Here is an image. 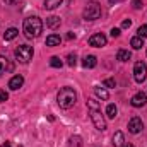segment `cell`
I'll return each mask as SVG.
<instances>
[{"label":"cell","instance_id":"24","mask_svg":"<svg viewBox=\"0 0 147 147\" xmlns=\"http://www.w3.org/2000/svg\"><path fill=\"white\" fill-rule=\"evenodd\" d=\"M137 36L142 38V39H144V38H147V24H144V26H140V28H139V31H137Z\"/></svg>","mask_w":147,"mask_h":147},{"label":"cell","instance_id":"17","mask_svg":"<svg viewBox=\"0 0 147 147\" xmlns=\"http://www.w3.org/2000/svg\"><path fill=\"white\" fill-rule=\"evenodd\" d=\"M63 0H45V9H48V10H53V9H57L60 3H62Z\"/></svg>","mask_w":147,"mask_h":147},{"label":"cell","instance_id":"15","mask_svg":"<svg viewBox=\"0 0 147 147\" xmlns=\"http://www.w3.org/2000/svg\"><path fill=\"white\" fill-rule=\"evenodd\" d=\"M60 41H62V38L58 36V34H50V36L46 38V45L48 46H58Z\"/></svg>","mask_w":147,"mask_h":147},{"label":"cell","instance_id":"23","mask_svg":"<svg viewBox=\"0 0 147 147\" xmlns=\"http://www.w3.org/2000/svg\"><path fill=\"white\" fill-rule=\"evenodd\" d=\"M50 65H51V67H55V69H60L63 63H62V60H60L58 57H51V58H50Z\"/></svg>","mask_w":147,"mask_h":147},{"label":"cell","instance_id":"35","mask_svg":"<svg viewBox=\"0 0 147 147\" xmlns=\"http://www.w3.org/2000/svg\"><path fill=\"white\" fill-rule=\"evenodd\" d=\"M125 147H134V146H132V144H128V146H125Z\"/></svg>","mask_w":147,"mask_h":147},{"label":"cell","instance_id":"21","mask_svg":"<svg viewBox=\"0 0 147 147\" xmlns=\"http://www.w3.org/2000/svg\"><path fill=\"white\" fill-rule=\"evenodd\" d=\"M116 113H118L116 106H115V105H108V108H106V116H108V118H115Z\"/></svg>","mask_w":147,"mask_h":147},{"label":"cell","instance_id":"3","mask_svg":"<svg viewBox=\"0 0 147 147\" xmlns=\"http://www.w3.org/2000/svg\"><path fill=\"white\" fill-rule=\"evenodd\" d=\"M99 17H101V5L98 2H91L84 9V19L86 21H96Z\"/></svg>","mask_w":147,"mask_h":147},{"label":"cell","instance_id":"12","mask_svg":"<svg viewBox=\"0 0 147 147\" xmlns=\"http://www.w3.org/2000/svg\"><path fill=\"white\" fill-rule=\"evenodd\" d=\"M113 146L115 147H125V135L121 132H116L113 135Z\"/></svg>","mask_w":147,"mask_h":147},{"label":"cell","instance_id":"31","mask_svg":"<svg viewBox=\"0 0 147 147\" xmlns=\"http://www.w3.org/2000/svg\"><path fill=\"white\" fill-rule=\"evenodd\" d=\"M9 3H12V5H16V3H19V2H22V0H7Z\"/></svg>","mask_w":147,"mask_h":147},{"label":"cell","instance_id":"1","mask_svg":"<svg viewBox=\"0 0 147 147\" xmlns=\"http://www.w3.org/2000/svg\"><path fill=\"white\" fill-rule=\"evenodd\" d=\"M22 31H24V36L26 38H38L43 31V22L41 19L33 16V17H28L24 19V26H22Z\"/></svg>","mask_w":147,"mask_h":147},{"label":"cell","instance_id":"6","mask_svg":"<svg viewBox=\"0 0 147 147\" xmlns=\"http://www.w3.org/2000/svg\"><path fill=\"white\" fill-rule=\"evenodd\" d=\"M146 77H147V65L144 62H137L134 65V79H135V82L142 84L146 80Z\"/></svg>","mask_w":147,"mask_h":147},{"label":"cell","instance_id":"14","mask_svg":"<svg viewBox=\"0 0 147 147\" xmlns=\"http://www.w3.org/2000/svg\"><path fill=\"white\" fill-rule=\"evenodd\" d=\"M60 24H62V19H60V17H57V16H51V17H48V19H46V26H48V28H51V29L58 28Z\"/></svg>","mask_w":147,"mask_h":147},{"label":"cell","instance_id":"20","mask_svg":"<svg viewBox=\"0 0 147 147\" xmlns=\"http://www.w3.org/2000/svg\"><path fill=\"white\" fill-rule=\"evenodd\" d=\"M94 94H96L98 98H101V99H108V98H110L108 91L103 89V87H94Z\"/></svg>","mask_w":147,"mask_h":147},{"label":"cell","instance_id":"8","mask_svg":"<svg viewBox=\"0 0 147 147\" xmlns=\"http://www.w3.org/2000/svg\"><path fill=\"white\" fill-rule=\"evenodd\" d=\"M142 128H144V123L139 116H134L128 121V132L130 134H139V132H142Z\"/></svg>","mask_w":147,"mask_h":147},{"label":"cell","instance_id":"33","mask_svg":"<svg viewBox=\"0 0 147 147\" xmlns=\"http://www.w3.org/2000/svg\"><path fill=\"white\" fill-rule=\"evenodd\" d=\"M0 147H10V142H5V144H2Z\"/></svg>","mask_w":147,"mask_h":147},{"label":"cell","instance_id":"27","mask_svg":"<svg viewBox=\"0 0 147 147\" xmlns=\"http://www.w3.org/2000/svg\"><path fill=\"white\" fill-rule=\"evenodd\" d=\"M120 33H121V31H120V28H113V29H111V36H113V38H118V36H120Z\"/></svg>","mask_w":147,"mask_h":147},{"label":"cell","instance_id":"13","mask_svg":"<svg viewBox=\"0 0 147 147\" xmlns=\"http://www.w3.org/2000/svg\"><path fill=\"white\" fill-rule=\"evenodd\" d=\"M7 70H12V63H10L5 57H0V75L5 74Z\"/></svg>","mask_w":147,"mask_h":147},{"label":"cell","instance_id":"11","mask_svg":"<svg viewBox=\"0 0 147 147\" xmlns=\"http://www.w3.org/2000/svg\"><path fill=\"white\" fill-rule=\"evenodd\" d=\"M96 63H98V60H96L94 55H86V57L82 58V65H84L86 69H94Z\"/></svg>","mask_w":147,"mask_h":147},{"label":"cell","instance_id":"7","mask_svg":"<svg viewBox=\"0 0 147 147\" xmlns=\"http://www.w3.org/2000/svg\"><path fill=\"white\" fill-rule=\"evenodd\" d=\"M106 36L105 34H101V33H96V34H92V36L89 38V45L91 46H94V48H101V46H106Z\"/></svg>","mask_w":147,"mask_h":147},{"label":"cell","instance_id":"10","mask_svg":"<svg viewBox=\"0 0 147 147\" xmlns=\"http://www.w3.org/2000/svg\"><path fill=\"white\" fill-rule=\"evenodd\" d=\"M22 84H24V77H22V75H14V77L9 80V87H10L12 91L21 89V87H22Z\"/></svg>","mask_w":147,"mask_h":147},{"label":"cell","instance_id":"29","mask_svg":"<svg viewBox=\"0 0 147 147\" xmlns=\"http://www.w3.org/2000/svg\"><path fill=\"white\" fill-rule=\"evenodd\" d=\"M130 26H132V21H130V19H125V21L121 22V28H130Z\"/></svg>","mask_w":147,"mask_h":147},{"label":"cell","instance_id":"34","mask_svg":"<svg viewBox=\"0 0 147 147\" xmlns=\"http://www.w3.org/2000/svg\"><path fill=\"white\" fill-rule=\"evenodd\" d=\"M108 2H110V3H115V2H116V0H108Z\"/></svg>","mask_w":147,"mask_h":147},{"label":"cell","instance_id":"25","mask_svg":"<svg viewBox=\"0 0 147 147\" xmlns=\"http://www.w3.org/2000/svg\"><path fill=\"white\" fill-rule=\"evenodd\" d=\"M67 63H69L70 67H74V65L77 63V57H75V55H72V53H70V55L67 57Z\"/></svg>","mask_w":147,"mask_h":147},{"label":"cell","instance_id":"22","mask_svg":"<svg viewBox=\"0 0 147 147\" xmlns=\"http://www.w3.org/2000/svg\"><path fill=\"white\" fill-rule=\"evenodd\" d=\"M80 146H82V139H80L79 135L70 137V147H80Z\"/></svg>","mask_w":147,"mask_h":147},{"label":"cell","instance_id":"16","mask_svg":"<svg viewBox=\"0 0 147 147\" xmlns=\"http://www.w3.org/2000/svg\"><path fill=\"white\" fill-rule=\"evenodd\" d=\"M130 57H132V53H130L128 50H120V51H118V55H116V58H118L120 62H128V60H130Z\"/></svg>","mask_w":147,"mask_h":147},{"label":"cell","instance_id":"9","mask_svg":"<svg viewBox=\"0 0 147 147\" xmlns=\"http://www.w3.org/2000/svg\"><path fill=\"white\" fill-rule=\"evenodd\" d=\"M130 103H132V106H135V108H142V106H146L147 105V94L146 92H137V94L130 99Z\"/></svg>","mask_w":147,"mask_h":147},{"label":"cell","instance_id":"26","mask_svg":"<svg viewBox=\"0 0 147 147\" xmlns=\"http://www.w3.org/2000/svg\"><path fill=\"white\" fill-rule=\"evenodd\" d=\"M105 86H106V87H115V86H116V80H115V79H106V80H105Z\"/></svg>","mask_w":147,"mask_h":147},{"label":"cell","instance_id":"28","mask_svg":"<svg viewBox=\"0 0 147 147\" xmlns=\"http://www.w3.org/2000/svg\"><path fill=\"white\" fill-rule=\"evenodd\" d=\"M7 98H9V94H7L5 91H0V103H3V101H7Z\"/></svg>","mask_w":147,"mask_h":147},{"label":"cell","instance_id":"2","mask_svg":"<svg viewBox=\"0 0 147 147\" xmlns=\"http://www.w3.org/2000/svg\"><path fill=\"white\" fill-rule=\"evenodd\" d=\"M75 101H77V94H75V91L72 87H62L60 89V92L57 96V103H58L60 108L69 110L75 105Z\"/></svg>","mask_w":147,"mask_h":147},{"label":"cell","instance_id":"18","mask_svg":"<svg viewBox=\"0 0 147 147\" xmlns=\"http://www.w3.org/2000/svg\"><path fill=\"white\" fill-rule=\"evenodd\" d=\"M19 34V31L16 29V28H10V29H7L5 31V34H3V39L5 41H10V39H14V38Z\"/></svg>","mask_w":147,"mask_h":147},{"label":"cell","instance_id":"30","mask_svg":"<svg viewBox=\"0 0 147 147\" xmlns=\"http://www.w3.org/2000/svg\"><path fill=\"white\" fill-rule=\"evenodd\" d=\"M132 3H134V9H140L142 7V0H134Z\"/></svg>","mask_w":147,"mask_h":147},{"label":"cell","instance_id":"32","mask_svg":"<svg viewBox=\"0 0 147 147\" xmlns=\"http://www.w3.org/2000/svg\"><path fill=\"white\" fill-rule=\"evenodd\" d=\"M67 38H69V39H72V38H75V34H74V33H69V34H67Z\"/></svg>","mask_w":147,"mask_h":147},{"label":"cell","instance_id":"19","mask_svg":"<svg viewBox=\"0 0 147 147\" xmlns=\"http://www.w3.org/2000/svg\"><path fill=\"white\" fill-rule=\"evenodd\" d=\"M130 45H132V48H135V50H140L142 46H146V45H144V39H142V38H139V36L132 38Z\"/></svg>","mask_w":147,"mask_h":147},{"label":"cell","instance_id":"5","mask_svg":"<svg viewBox=\"0 0 147 147\" xmlns=\"http://www.w3.org/2000/svg\"><path fill=\"white\" fill-rule=\"evenodd\" d=\"M91 120H92V123H94V127L99 130V132H103V130H106V120H105V116L101 115V110L98 108H94V110H91Z\"/></svg>","mask_w":147,"mask_h":147},{"label":"cell","instance_id":"4","mask_svg":"<svg viewBox=\"0 0 147 147\" xmlns=\"http://www.w3.org/2000/svg\"><path fill=\"white\" fill-rule=\"evenodd\" d=\"M16 58L21 62V63H28L31 58H33V48L28 46V45H21L16 48Z\"/></svg>","mask_w":147,"mask_h":147}]
</instances>
